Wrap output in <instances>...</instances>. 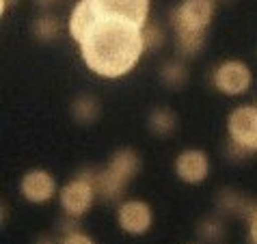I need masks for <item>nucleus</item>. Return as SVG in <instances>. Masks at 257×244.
<instances>
[{"label": "nucleus", "mask_w": 257, "mask_h": 244, "mask_svg": "<svg viewBox=\"0 0 257 244\" xmlns=\"http://www.w3.org/2000/svg\"><path fill=\"white\" fill-rule=\"evenodd\" d=\"M216 13V0H182L171 13L177 50L184 56H197L205 46V33Z\"/></svg>", "instance_id": "nucleus-2"}, {"label": "nucleus", "mask_w": 257, "mask_h": 244, "mask_svg": "<svg viewBox=\"0 0 257 244\" xmlns=\"http://www.w3.org/2000/svg\"><path fill=\"white\" fill-rule=\"evenodd\" d=\"M61 244H93V240H91L87 233H82V231H76V229H71V231H67V233H65V238L61 240Z\"/></svg>", "instance_id": "nucleus-16"}, {"label": "nucleus", "mask_w": 257, "mask_h": 244, "mask_svg": "<svg viewBox=\"0 0 257 244\" xmlns=\"http://www.w3.org/2000/svg\"><path fill=\"white\" fill-rule=\"evenodd\" d=\"M95 197H97V188L93 184L91 173L76 175L59 190L61 207L65 210L69 218H80L82 214H87L91 210V205H93Z\"/></svg>", "instance_id": "nucleus-5"}, {"label": "nucleus", "mask_w": 257, "mask_h": 244, "mask_svg": "<svg viewBox=\"0 0 257 244\" xmlns=\"http://www.w3.org/2000/svg\"><path fill=\"white\" fill-rule=\"evenodd\" d=\"M164 80H167L169 84H177V87H180V84L184 82V78H186V71H184V67L180 65V63H169L167 67H164Z\"/></svg>", "instance_id": "nucleus-14"}, {"label": "nucleus", "mask_w": 257, "mask_h": 244, "mask_svg": "<svg viewBox=\"0 0 257 244\" xmlns=\"http://www.w3.org/2000/svg\"><path fill=\"white\" fill-rule=\"evenodd\" d=\"M16 3H18V0H0V13H3V16H5V13L9 11L11 7L16 5Z\"/></svg>", "instance_id": "nucleus-18"}, {"label": "nucleus", "mask_w": 257, "mask_h": 244, "mask_svg": "<svg viewBox=\"0 0 257 244\" xmlns=\"http://www.w3.org/2000/svg\"><path fill=\"white\" fill-rule=\"evenodd\" d=\"M33 31H35V35H37L39 39H52V37L59 35L61 24H59V20H56L54 16H44V18L35 20Z\"/></svg>", "instance_id": "nucleus-12"}, {"label": "nucleus", "mask_w": 257, "mask_h": 244, "mask_svg": "<svg viewBox=\"0 0 257 244\" xmlns=\"http://www.w3.org/2000/svg\"><path fill=\"white\" fill-rule=\"evenodd\" d=\"M20 192L31 203H48L56 195V179L46 169H31L20 182Z\"/></svg>", "instance_id": "nucleus-8"}, {"label": "nucleus", "mask_w": 257, "mask_h": 244, "mask_svg": "<svg viewBox=\"0 0 257 244\" xmlns=\"http://www.w3.org/2000/svg\"><path fill=\"white\" fill-rule=\"evenodd\" d=\"M143 35H145V48L147 50H154V48H158L162 44V31L156 24H152V22L145 26Z\"/></svg>", "instance_id": "nucleus-15"}, {"label": "nucleus", "mask_w": 257, "mask_h": 244, "mask_svg": "<svg viewBox=\"0 0 257 244\" xmlns=\"http://www.w3.org/2000/svg\"><path fill=\"white\" fill-rule=\"evenodd\" d=\"M175 173L186 184H201L210 173V158L201 149H186L177 156Z\"/></svg>", "instance_id": "nucleus-9"}, {"label": "nucleus", "mask_w": 257, "mask_h": 244, "mask_svg": "<svg viewBox=\"0 0 257 244\" xmlns=\"http://www.w3.org/2000/svg\"><path fill=\"white\" fill-rule=\"evenodd\" d=\"M97 7L104 13L110 16L130 20L139 26L149 24V9H152V0H95Z\"/></svg>", "instance_id": "nucleus-10"}, {"label": "nucleus", "mask_w": 257, "mask_h": 244, "mask_svg": "<svg viewBox=\"0 0 257 244\" xmlns=\"http://www.w3.org/2000/svg\"><path fill=\"white\" fill-rule=\"evenodd\" d=\"M41 244H50V242H41Z\"/></svg>", "instance_id": "nucleus-20"}, {"label": "nucleus", "mask_w": 257, "mask_h": 244, "mask_svg": "<svg viewBox=\"0 0 257 244\" xmlns=\"http://www.w3.org/2000/svg\"><path fill=\"white\" fill-rule=\"evenodd\" d=\"M231 147L240 154H257V104L235 106L227 117Z\"/></svg>", "instance_id": "nucleus-4"}, {"label": "nucleus", "mask_w": 257, "mask_h": 244, "mask_svg": "<svg viewBox=\"0 0 257 244\" xmlns=\"http://www.w3.org/2000/svg\"><path fill=\"white\" fill-rule=\"evenodd\" d=\"M67 31L80 48L89 71L115 80L137 67L145 52V26L104 13L95 0H78L67 20Z\"/></svg>", "instance_id": "nucleus-1"}, {"label": "nucleus", "mask_w": 257, "mask_h": 244, "mask_svg": "<svg viewBox=\"0 0 257 244\" xmlns=\"http://www.w3.org/2000/svg\"><path fill=\"white\" fill-rule=\"evenodd\" d=\"M141 169V158L132 152V149H119V152L110 158L108 167L99 173H91L93 184L97 188V195L104 199H119L121 192L132 177L137 175Z\"/></svg>", "instance_id": "nucleus-3"}, {"label": "nucleus", "mask_w": 257, "mask_h": 244, "mask_svg": "<svg viewBox=\"0 0 257 244\" xmlns=\"http://www.w3.org/2000/svg\"><path fill=\"white\" fill-rule=\"evenodd\" d=\"M149 126H152V130L156 134H169V132H173V128H175V117H173V112L167 108L154 110L152 119H149Z\"/></svg>", "instance_id": "nucleus-11"}, {"label": "nucleus", "mask_w": 257, "mask_h": 244, "mask_svg": "<svg viewBox=\"0 0 257 244\" xmlns=\"http://www.w3.org/2000/svg\"><path fill=\"white\" fill-rule=\"evenodd\" d=\"M248 238H251V244H257V210L248 214Z\"/></svg>", "instance_id": "nucleus-17"}, {"label": "nucleus", "mask_w": 257, "mask_h": 244, "mask_svg": "<svg viewBox=\"0 0 257 244\" xmlns=\"http://www.w3.org/2000/svg\"><path fill=\"white\" fill-rule=\"evenodd\" d=\"M117 222L125 233L143 235V233L149 231V227H152V222H154L152 207H149V203H145V201H141V199L123 201L117 210Z\"/></svg>", "instance_id": "nucleus-7"}, {"label": "nucleus", "mask_w": 257, "mask_h": 244, "mask_svg": "<svg viewBox=\"0 0 257 244\" xmlns=\"http://www.w3.org/2000/svg\"><path fill=\"white\" fill-rule=\"evenodd\" d=\"M74 112H76V117L78 119H82V121H91L97 114V104H95V99H91V97H82V99H78L76 106H74Z\"/></svg>", "instance_id": "nucleus-13"}, {"label": "nucleus", "mask_w": 257, "mask_h": 244, "mask_svg": "<svg viewBox=\"0 0 257 244\" xmlns=\"http://www.w3.org/2000/svg\"><path fill=\"white\" fill-rule=\"evenodd\" d=\"M212 82L218 93L229 95V97H238V95H244V93L251 89L253 74L246 63L231 59V61H223L214 69Z\"/></svg>", "instance_id": "nucleus-6"}, {"label": "nucleus", "mask_w": 257, "mask_h": 244, "mask_svg": "<svg viewBox=\"0 0 257 244\" xmlns=\"http://www.w3.org/2000/svg\"><path fill=\"white\" fill-rule=\"evenodd\" d=\"M35 3H39V5H52V3H61V0H35Z\"/></svg>", "instance_id": "nucleus-19"}]
</instances>
